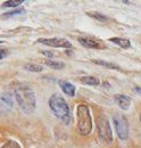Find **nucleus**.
Here are the masks:
<instances>
[{
  "mask_svg": "<svg viewBox=\"0 0 141 148\" xmlns=\"http://www.w3.org/2000/svg\"><path fill=\"white\" fill-rule=\"evenodd\" d=\"M14 106V100H13V95L10 92H3L0 95V107L2 111L12 110Z\"/></svg>",
  "mask_w": 141,
  "mask_h": 148,
  "instance_id": "8",
  "label": "nucleus"
},
{
  "mask_svg": "<svg viewBox=\"0 0 141 148\" xmlns=\"http://www.w3.org/2000/svg\"><path fill=\"white\" fill-rule=\"evenodd\" d=\"M23 13H25V10L23 8H19V9H15V10H12V12H8V13L3 14V17H10V16L19 15V14H23Z\"/></svg>",
  "mask_w": 141,
  "mask_h": 148,
  "instance_id": "18",
  "label": "nucleus"
},
{
  "mask_svg": "<svg viewBox=\"0 0 141 148\" xmlns=\"http://www.w3.org/2000/svg\"><path fill=\"white\" fill-rule=\"evenodd\" d=\"M114 124H115V129H116V133H117L118 138L121 140H126L129 138V133H130L129 122H127L126 117L121 114H115L114 115Z\"/></svg>",
  "mask_w": 141,
  "mask_h": 148,
  "instance_id": "5",
  "label": "nucleus"
},
{
  "mask_svg": "<svg viewBox=\"0 0 141 148\" xmlns=\"http://www.w3.org/2000/svg\"><path fill=\"white\" fill-rule=\"evenodd\" d=\"M97 129L100 140L107 145H110L113 143V132L106 115H100L97 119Z\"/></svg>",
  "mask_w": 141,
  "mask_h": 148,
  "instance_id": "4",
  "label": "nucleus"
},
{
  "mask_svg": "<svg viewBox=\"0 0 141 148\" xmlns=\"http://www.w3.org/2000/svg\"><path fill=\"white\" fill-rule=\"evenodd\" d=\"M94 64L97 65H100V66H104L107 69H112V70H116V71H121V67L114 63H109V62H106V60H101V59H93L92 60Z\"/></svg>",
  "mask_w": 141,
  "mask_h": 148,
  "instance_id": "12",
  "label": "nucleus"
},
{
  "mask_svg": "<svg viewBox=\"0 0 141 148\" xmlns=\"http://www.w3.org/2000/svg\"><path fill=\"white\" fill-rule=\"evenodd\" d=\"M87 15H89L90 17H93V18L98 19V21H100V22H106V21H108V17H107V16L100 14V13H97V12H94V13L89 12V13H87Z\"/></svg>",
  "mask_w": 141,
  "mask_h": 148,
  "instance_id": "17",
  "label": "nucleus"
},
{
  "mask_svg": "<svg viewBox=\"0 0 141 148\" xmlns=\"http://www.w3.org/2000/svg\"><path fill=\"white\" fill-rule=\"evenodd\" d=\"M36 42L49 46V47H53V48H70L72 47V43L67 39H64V38H41Z\"/></svg>",
  "mask_w": 141,
  "mask_h": 148,
  "instance_id": "6",
  "label": "nucleus"
},
{
  "mask_svg": "<svg viewBox=\"0 0 141 148\" xmlns=\"http://www.w3.org/2000/svg\"><path fill=\"white\" fill-rule=\"evenodd\" d=\"M44 64L49 67H51L53 70H63L65 67V64L62 62H56V60H51V59H47L44 60Z\"/></svg>",
  "mask_w": 141,
  "mask_h": 148,
  "instance_id": "14",
  "label": "nucleus"
},
{
  "mask_svg": "<svg viewBox=\"0 0 141 148\" xmlns=\"http://www.w3.org/2000/svg\"><path fill=\"white\" fill-rule=\"evenodd\" d=\"M76 119H77V130L82 136H88L92 130V120L89 107L84 104H80L76 107Z\"/></svg>",
  "mask_w": 141,
  "mask_h": 148,
  "instance_id": "3",
  "label": "nucleus"
},
{
  "mask_svg": "<svg viewBox=\"0 0 141 148\" xmlns=\"http://www.w3.org/2000/svg\"><path fill=\"white\" fill-rule=\"evenodd\" d=\"M7 54H8V50L7 49H0V59L5 58L7 56Z\"/></svg>",
  "mask_w": 141,
  "mask_h": 148,
  "instance_id": "20",
  "label": "nucleus"
},
{
  "mask_svg": "<svg viewBox=\"0 0 141 148\" xmlns=\"http://www.w3.org/2000/svg\"><path fill=\"white\" fill-rule=\"evenodd\" d=\"M49 107L55 114V116L60 120L64 124H70V112L67 101L62 97L59 93H53V96L49 98Z\"/></svg>",
  "mask_w": 141,
  "mask_h": 148,
  "instance_id": "2",
  "label": "nucleus"
},
{
  "mask_svg": "<svg viewBox=\"0 0 141 148\" xmlns=\"http://www.w3.org/2000/svg\"><path fill=\"white\" fill-rule=\"evenodd\" d=\"M134 92L136 93H138V95H140L141 96V87H134Z\"/></svg>",
  "mask_w": 141,
  "mask_h": 148,
  "instance_id": "21",
  "label": "nucleus"
},
{
  "mask_svg": "<svg viewBox=\"0 0 141 148\" xmlns=\"http://www.w3.org/2000/svg\"><path fill=\"white\" fill-rule=\"evenodd\" d=\"M2 42H3V41H0V45H1V43H2Z\"/></svg>",
  "mask_w": 141,
  "mask_h": 148,
  "instance_id": "23",
  "label": "nucleus"
},
{
  "mask_svg": "<svg viewBox=\"0 0 141 148\" xmlns=\"http://www.w3.org/2000/svg\"><path fill=\"white\" fill-rule=\"evenodd\" d=\"M109 41L116 43L117 46L122 47L123 49H127V48L131 47V42H130V40H129V39H125V38H110Z\"/></svg>",
  "mask_w": 141,
  "mask_h": 148,
  "instance_id": "11",
  "label": "nucleus"
},
{
  "mask_svg": "<svg viewBox=\"0 0 141 148\" xmlns=\"http://www.w3.org/2000/svg\"><path fill=\"white\" fill-rule=\"evenodd\" d=\"M24 1L23 0H8V1H5L3 3H2V8H6V7H13V8H15V7H17L19 5H22Z\"/></svg>",
  "mask_w": 141,
  "mask_h": 148,
  "instance_id": "16",
  "label": "nucleus"
},
{
  "mask_svg": "<svg viewBox=\"0 0 141 148\" xmlns=\"http://www.w3.org/2000/svg\"><path fill=\"white\" fill-rule=\"evenodd\" d=\"M77 40H79L81 46L89 48V49H103V48H106V46L101 41H99L97 39H93V38L80 37Z\"/></svg>",
  "mask_w": 141,
  "mask_h": 148,
  "instance_id": "7",
  "label": "nucleus"
},
{
  "mask_svg": "<svg viewBox=\"0 0 141 148\" xmlns=\"http://www.w3.org/2000/svg\"><path fill=\"white\" fill-rule=\"evenodd\" d=\"M80 81H81L83 84H88V86H98V84L100 83V81H99L98 77H96V76H91V75L80 77Z\"/></svg>",
  "mask_w": 141,
  "mask_h": 148,
  "instance_id": "13",
  "label": "nucleus"
},
{
  "mask_svg": "<svg viewBox=\"0 0 141 148\" xmlns=\"http://www.w3.org/2000/svg\"><path fill=\"white\" fill-rule=\"evenodd\" d=\"M140 121H141V113H140Z\"/></svg>",
  "mask_w": 141,
  "mask_h": 148,
  "instance_id": "24",
  "label": "nucleus"
},
{
  "mask_svg": "<svg viewBox=\"0 0 141 148\" xmlns=\"http://www.w3.org/2000/svg\"><path fill=\"white\" fill-rule=\"evenodd\" d=\"M42 54L46 56H49V57H53V53H50V51H47V50H43L42 51Z\"/></svg>",
  "mask_w": 141,
  "mask_h": 148,
  "instance_id": "22",
  "label": "nucleus"
},
{
  "mask_svg": "<svg viewBox=\"0 0 141 148\" xmlns=\"http://www.w3.org/2000/svg\"><path fill=\"white\" fill-rule=\"evenodd\" d=\"M114 100L123 111H127L130 105H131V98L129 96H126V95L117 93V95L114 96Z\"/></svg>",
  "mask_w": 141,
  "mask_h": 148,
  "instance_id": "9",
  "label": "nucleus"
},
{
  "mask_svg": "<svg viewBox=\"0 0 141 148\" xmlns=\"http://www.w3.org/2000/svg\"><path fill=\"white\" fill-rule=\"evenodd\" d=\"M1 148H22V147H21V145L18 144L17 141H15V140H9V141H7Z\"/></svg>",
  "mask_w": 141,
  "mask_h": 148,
  "instance_id": "19",
  "label": "nucleus"
},
{
  "mask_svg": "<svg viewBox=\"0 0 141 148\" xmlns=\"http://www.w3.org/2000/svg\"><path fill=\"white\" fill-rule=\"evenodd\" d=\"M58 84H59L60 89L63 90V92L67 95L68 97H74L75 96V87L70 82L60 80V81H58Z\"/></svg>",
  "mask_w": 141,
  "mask_h": 148,
  "instance_id": "10",
  "label": "nucleus"
},
{
  "mask_svg": "<svg viewBox=\"0 0 141 148\" xmlns=\"http://www.w3.org/2000/svg\"><path fill=\"white\" fill-rule=\"evenodd\" d=\"M14 96L17 100L21 110L25 114H32L36 108V99L34 91L31 87L21 83L14 89Z\"/></svg>",
  "mask_w": 141,
  "mask_h": 148,
  "instance_id": "1",
  "label": "nucleus"
},
{
  "mask_svg": "<svg viewBox=\"0 0 141 148\" xmlns=\"http://www.w3.org/2000/svg\"><path fill=\"white\" fill-rule=\"evenodd\" d=\"M24 69L29 72H41L42 71V66L39 64H34V63H29L24 66Z\"/></svg>",
  "mask_w": 141,
  "mask_h": 148,
  "instance_id": "15",
  "label": "nucleus"
}]
</instances>
